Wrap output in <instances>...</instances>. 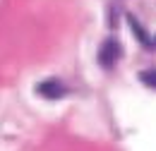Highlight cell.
<instances>
[{
  "label": "cell",
  "mask_w": 156,
  "mask_h": 151,
  "mask_svg": "<svg viewBox=\"0 0 156 151\" xmlns=\"http://www.w3.org/2000/svg\"><path fill=\"white\" fill-rule=\"evenodd\" d=\"M118 51H120V48H118L115 43H111V41H108V43L103 46V51H101V58H103V65H111V60H113V58L118 55Z\"/></svg>",
  "instance_id": "obj_1"
},
{
  "label": "cell",
  "mask_w": 156,
  "mask_h": 151,
  "mask_svg": "<svg viewBox=\"0 0 156 151\" xmlns=\"http://www.w3.org/2000/svg\"><path fill=\"white\" fill-rule=\"evenodd\" d=\"M39 91H43V94H48L51 98H55V96L62 94V86H58L55 82H48V84H43V86H39Z\"/></svg>",
  "instance_id": "obj_2"
}]
</instances>
